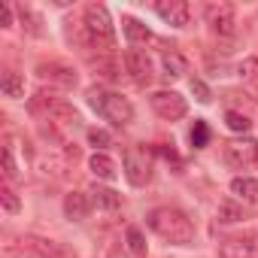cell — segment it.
Listing matches in <instances>:
<instances>
[{
	"instance_id": "obj_17",
	"label": "cell",
	"mask_w": 258,
	"mask_h": 258,
	"mask_svg": "<svg viewBox=\"0 0 258 258\" xmlns=\"http://www.w3.org/2000/svg\"><path fill=\"white\" fill-rule=\"evenodd\" d=\"M161 70H164V73H161L164 79H179V76L185 73V58L170 49V52L161 55Z\"/></svg>"
},
{
	"instance_id": "obj_1",
	"label": "cell",
	"mask_w": 258,
	"mask_h": 258,
	"mask_svg": "<svg viewBox=\"0 0 258 258\" xmlns=\"http://www.w3.org/2000/svg\"><path fill=\"white\" fill-rule=\"evenodd\" d=\"M146 225L167 243H176V246H188L195 243V225L191 219L176 210V207H155L149 216H146Z\"/></svg>"
},
{
	"instance_id": "obj_27",
	"label": "cell",
	"mask_w": 258,
	"mask_h": 258,
	"mask_svg": "<svg viewBox=\"0 0 258 258\" xmlns=\"http://www.w3.org/2000/svg\"><path fill=\"white\" fill-rule=\"evenodd\" d=\"M88 143H91L97 152H103V149H109V146H112L109 134H106V131H100V127H91V131H88Z\"/></svg>"
},
{
	"instance_id": "obj_6",
	"label": "cell",
	"mask_w": 258,
	"mask_h": 258,
	"mask_svg": "<svg viewBox=\"0 0 258 258\" xmlns=\"http://www.w3.org/2000/svg\"><path fill=\"white\" fill-rule=\"evenodd\" d=\"M204 19H207L210 31L219 34V37H231L237 31V16H234V7L231 4H207Z\"/></svg>"
},
{
	"instance_id": "obj_4",
	"label": "cell",
	"mask_w": 258,
	"mask_h": 258,
	"mask_svg": "<svg viewBox=\"0 0 258 258\" xmlns=\"http://www.w3.org/2000/svg\"><path fill=\"white\" fill-rule=\"evenodd\" d=\"M124 176H127V182L137 185V188L152 179V155H149L146 146L137 143V146L124 149Z\"/></svg>"
},
{
	"instance_id": "obj_14",
	"label": "cell",
	"mask_w": 258,
	"mask_h": 258,
	"mask_svg": "<svg viewBox=\"0 0 258 258\" xmlns=\"http://www.w3.org/2000/svg\"><path fill=\"white\" fill-rule=\"evenodd\" d=\"M121 28H124V37H127V43H131V46H146V43L152 40V31H149L140 19L124 16V19H121Z\"/></svg>"
},
{
	"instance_id": "obj_13",
	"label": "cell",
	"mask_w": 258,
	"mask_h": 258,
	"mask_svg": "<svg viewBox=\"0 0 258 258\" xmlns=\"http://www.w3.org/2000/svg\"><path fill=\"white\" fill-rule=\"evenodd\" d=\"M88 210H91L88 195H82V191H70V195L64 198V216H67V219L82 222V219L88 216Z\"/></svg>"
},
{
	"instance_id": "obj_26",
	"label": "cell",
	"mask_w": 258,
	"mask_h": 258,
	"mask_svg": "<svg viewBox=\"0 0 258 258\" xmlns=\"http://www.w3.org/2000/svg\"><path fill=\"white\" fill-rule=\"evenodd\" d=\"M127 249H131L134 255H146V240H143V234H140V228H127Z\"/></svg>"
},
{
	"instance_id": "obj_29",
	"label": "cell",
	"mask_w": 258,
	"mask_h": 258,
	"mask_svg": "<svg viewBox=\"0 0 258 258\" xmlns=\"http://www.w3.org/2000/svg\"><path fill=\"white\" fill-rule=\"evenodd\" d=\"M191 94H195V97H198L201 103H210V100H213V94H210V88H207V85H204L201 79H191Z\"/></svg>"
},
{
	"instance_id": "obj_2",
	"label": "cell",
	"mask_w": 258,
	"mask_h": 258,
	"mask_svg": "<svg viewBox=\"0 0 258 258\" xmlns=\"http://www.w3.org/2000/svg\"><path fill=\"white\" fill-rule=\"evenodd\" d=\"M88 106L103 115L106 121H112L115 127H127L134 121V106L127 97L115 94V91H103V88H91L88 91Z\"/></svg>"
},
{
	"instance_id": "obj_5",
	"label": "cell",
	"mask_w": 258,
	"mask_h": 258,
	"mask_svg": "<svg viewBox=\"0 0 258 258\" xmlns=\"http://www.w3.org/2000/svg\"><path fill=\"white\" fill-rule=\"evenodd\" d=\"M225 161L234 170H249L258 164V140H231L225 143Z\"/></svg>"
},
{
	"instance_id": "obj_9",
	"label": "cell",
	"mask_w": 258,
	"mask_h": 258,
	"mask_svg": "<svg viewBox=\"0 0 258 258\" xmlns=\"http://www.w3.org/2000/svg\"><path fill=\"white\" fill-rule=\"evenodd\" d=\"M124 73L131 76L137 85H149L152 82V61L143 49H127L124 52Z\"/></svg>"
},
{
	"instance_id": "obj_8",
	"label": "cell",
	"mask_w": 258,
	"mask_h": 258,
	"mask_svg": "<svg viewBox=\"0 0 258 258\" xmlns=\"http://www.w3.org/2000/svg\"><path fill=\"white\" fill-rule=\"evenodd\" d=\"M219 258H258V231L246 237H228L219 243Z\"/></svg>"
},
{
	"instance_id": "obj_19",
	"label": "cell",
	"mask_w": 258,
	"mask_h": 258,
	"mask_svg": "<svg viewBox=\"0 0 258 258\" xmlns=\"http://www.w3.org/2000/svg\"><path fill=\"white\" fill-rule=\"evenodd\" d=\"M88 167H91V173H94L97 179H115V164H112V158L103 155V152H94L91 161H88Z\"/></svg>"
},
{
	"instance_id": "obj_3",
	"label": "cell",
	"mask_w": 258,
	"mask_h": 258,
	"mask_svg": "<svg viewBox=\"0 0 258 258\" xmlns=\"http://www.w3.org/2000/svg\"><path fill=\"white\" fill-rule=\"evenodd\" d=\"M85 37H88L91 49H100L103 55H112V49H115V31H112L106 7H100V4H88L85 7Z\"/></svg>"
},
{
	"instance_id": "obj_16",
	"label": "cell",
	"mask_w": 258,
	"mask_h": 258,
	"mask_svg": "<svg viewBox=\"0 0 258 258\" xmlns=\"http://www.w3.org/2000/svg\"><path fill=\"white\" fill-rule=\"evenodd\" d=\"M231 191H234L240 201H246V204H258V179H252V176H237V179H231Z\"/></svg>"
},
{
	"instance_id": "obj_30",
	"label": "cell",
	"mask_w": 258,
	"mask_h": 258,
	"mask_svg": "<svg viewBox=\"0 0 258 258\" xmlns=\"http://www.w3.org/2000/svg\"><path fill=\"white\" fill-rule=\"evenodd\" d=\"M13 25V7H0V28H10Z\"/></svg>"
},
{
	"instance_id": "obj_12",
	"label": "cell",
	"mask_w": 258,
	"mask_h": 258,
	"mask_svg": "<svg viewBox=\"0 0 258 258\" xmlns=\"http://www.w3.org/2000/svg\"><path fill=\"white\" fill-rule=\"evenodd\" d=\"M25 246L31 252H37L40 258H76V252H70L64 243L46 240V237H25Z\"/></svg>"
},
{
	"instance_id": "obj_25",
	"label": "cell",
	"mask_w": 258,
	"mask_h": 258,
	"mask_svg": "<svg viewBox=\"0 0 258 258\" xmlns=\"http://www.w3.org/2000/svg\"><path fill=\"white\" fill-rule=\"evenodd\" d=\"M91 67H94L103 79H118V64H115L112 58H106V55L97 58V61H91Z\"/></svg>"
},
{
	"instance_id": "obj_11",
	"label": "cell",
	"mask_w": 258,
	"mask_h": 258,
	"mask_svg": "<svg viewBox=\"0 0 258 258\" xmlns=\"http://www.w3.org/2000/svg\"><path fill=\"white\" fill-rule=\"evenodd\" d=\"M37 73H40V79L55 82V85H61V88H73V85H76V70H73V67H67V64H58V61L40 64V67H37Z\"/></svg>"
},
{
	"instance_id": "obj_15",
	"label": "cell",
	"mask_w": 258,
	"mask_h": 258,
	"mask_svg": "<svg viewBox=\"0 0 258 258\" xmlns=\"http://www.w3.org/2000/svg\"><path fill=\"white\" fill-rule=\"evenodd\" d=\"M91 204L94 207H100V210H118L121 207V195H115L112 188H106V185H91Z\"/></svg>"
},
{
	"instance_id": "obj_23",
	"label": "cell",
	"mask_w": 258,
	"mask_h": 258,
	"mask_svg": "<svg viewBox=\"0 0 258 258\" xmlns=\"http://www.w3.org/2000/svg\"><path fill=\"white\" fill-rule=\"evenodd\" d=\"M0 204H4L7 213H19V210H22V201H19V195L13 191L10 182H7V185H0Z\"/></svg>"
},
{
	"instance_id": "obj_7",
	"label": "cell",
	"mask_w": 258,
	"mask_h": 258,
	"mask_svg": "<svg viewBox=\"0 0 258 258\" xmlns=\"http://www.w3.org/2000/svg\"><path fill=\"white\" fill-rule=\"evenodd\" d=\"M149 103H152V109H155L164 121H179V118L188 112L185 97L176 94V91H155V94L149 97Z\"/></svg>"
},
{
	"instance_id": "obj_24",
	"label": "cell",
	"mask_w": 258,
	"mask_h": 258,
	"mask_svg": "<svg viewBox=\"0 0 258 258\" xmlns=\"http://www.w3.org/2000/svg\"><path fill=\"white\" fill-rule=\"evenodd\" d=\"M225 121H228L231 131H237V134H246L249 127H252V121H249L243 112H234V109H228V112H225Z\"/></svg>"
},
{
	"instance_id": "obj_28",
	"label": "cell",
	"mask_w": 258,
	"mask_h": 258,
	"mask_svg": "<svg viewBox=\"0 0 258 258\" xmlns=\"http://www.w3.org/2000/svg\"><path fill=\"white\" fill-rule=\"evenodd\" d=\"M4 176H7L10 182L19 176V167H16V158H13V146L4 149Z\"/></svg>"
},
{
	"instance_id": "obj_21",
	"label": "cell",
	"mask_w": 258,
	"mask_h": 258,
	"mask_svg": "<svg viewBox=\"0 0 258 258\" xmlns=\"http://www.w3.org/2000/svg\"><path fill=\"white\" fill-rule=\"evenodd\" d=\"M216 216H219V222H240V219H246V210L234 201H222Z\"/></svg>"
},
{
	"instance_id": "obj_10",
	"label": "cell",
	"mask_w": 258,
	"mask_h": 258,
	"mask_svg": "<svg viewBox=\"0 0 258 258\" xmlns=\"http://www.w3.org/2000/svg\"><path fill=\"white\" fill-rule=\"evenodd\" d=\"M155 13H158L161 22L170 25V28H185L188 19H191V7L185 4V0H158V4H155Z\"/></svg>"
},
{
	"instance_id": "obj_22",
	"label": "cell",
	"mask_w": 258,
	"mask_h": 258,
	"mask_svg": "<svg viewBox=\"0 0 258 258\" xmlns=\"http://www.w3.org/2000/svg\"><path fill=\"white\" fill-rule=\"evenodd\" d=\"M188 140H191V146H195V149H204V146L210 143V127H207V121H204V118H195Z\"/></svg>"
},
{
	"instance_id": "obj_18",
	"label": "cell",
	"mask_w": 258,
	"mask_h": 258,
	"mask_svg": "<svg viewBox=\"0 0 258 258\" xmlns=\"http://www.w3.org/2000/svg\"><path fill=\"white\" fill-rule=\"evenodd\" d=\"M0 91H4L7 97H13V100L25 97V76H22V73L7 70L4 76H0Z\"/></svg>"
},
{
	"instance_id": "obj_20",
	"label": "cell",
	"mask_w": 258,
	"mask_h": 258,
	"mask_svg": "<svg viewBox=\"0 0 258 258\" xmlns=\"http://www.w3.org/2000/svg\"><path fill=\"white\" fill-rule=\"evenodd\" d=\"M240 79H243V85H249L255 94H258V58H246L243 64H240Z\"/></svg>"
}]
</instances>
